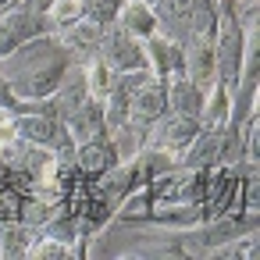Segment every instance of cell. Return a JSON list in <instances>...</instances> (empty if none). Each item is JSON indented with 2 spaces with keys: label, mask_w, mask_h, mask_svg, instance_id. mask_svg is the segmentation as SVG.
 I'll return each mask as SVG.
<instances>
[{
  "label": "cell",
  "mask_w": 260,
  "mask_h": 260,
  "mask_svg": "<svg viewBox=\"0 0 260 260\" xmlns=\"http://www.w3.org/2000/svg\"><path fill=\"white\" fill-rule=\"evenodd\" d=\"M72 61L75 54L57 40V32H43L0 57V75L11 82L18 100H47L57 93Z\"/></svg>",
  "instance_id": "1"
},
{
  "label": "cell",
  "mask_w": 260,
  "mask_h": 260,
  "mask_svg": "<svg viewBox=\"0 0 260 260\" xmlns=\"http://www.w3.org/2000/svg\"><path fill=\"white\" fill-rule=\"evenodd\" d=\"M54 0H22V4L8 8V11H0V57L18 50L22 43L43 36V32H54L50 29V11Z\"/></svg>",
  "instance_id": "2"
},
{
  "label": "cell",
  "mask_w": 260,
  "mask_h": 260,
  "mask_svg": "<svg viewBox=\"0 0 260 260\" xmlns=\"http://www.w3.org/2000/svg\"><path fill=\"white\" fill-rule=\"evenodd\" d=\"M200 128H203L200 118H189V114H175V111H168V114H160V118L146 128V136H143V150H150V153H168V157H182V150L196 139Z\"/></svg>",
  "instance_id": "3"
},
{
  "label": "cell",
  "mask_w": 260,
  "mask_h": 260,
  "mask_svg": "<svg viewBox=\"0 0 260 260\" xmlns=\"http://www.w3.org/2000/svg\"><path fill=\"white\" fill-rule=\"evenodd\" d=\"M96 57H100L111 72H139V68H146L143 40L128 36L118 22L104 25V32H100V47H96ZM146 72H150V68H146Z\"/></svg>",
  "instance_id": "4"
},
{
  "label": "cell",
  "mask_w": 260,
  "mask_h": 260,
  "mask_svg": "<svg viewBox=\"0 0 260 260\" xmlns=\"http://www.w3.org/2000/svg\"><path fill=\"white\" fill-rule=\"evenodd\" d=\"M160 114H168V86H164V79L150 75V79H146V82L132 93V104H128V121H125V125L146 136V128H150Z\"/></svg>",
  "instance_id": "5"
},
{
  "label": "cell",
  "mask_w": 260,
  "mask_h": 260,
  "mask_svg": "<svg viewBox=\"0 0 260 260\" xmlns=\"http://www.w3.org/2000/svg\"><path fill=\"white\" fill-rule=\"evenodd\" d=\"M182 75L189 82H196L200 89H207L217 72H214V40L207 36H185L182 40Z\"/></svg>",
  "instance_id": "6"
},
{
  "label": "cell",
  "mask_w": 260,
  "mask_h": 260,
  "mask_svg": "<svg viewBox=\"0 0 260 260\" xmlns=\"http://www.w3.org/2000/svg\"><path fill=\"white\" fill-rule=\"evenodd\" d=\"M64 132H68V139L75 143V146H82V143H89V139H100V136H107V121H104V104L100 100H86L79 111H72L64 121Z\"/></svg>",
  "instance_id": "7"
},
{
  "label": "cell",
  "mask_w": 260,
  "mask_h": 260,
  "mask_svg": "<svg viewBox=\"0 0 260 260\" xmlns=\"http://www.w3.org/2000/svg\"><path fill=\"white\" fill-rule=\"evenodd\" d=\"M143 54H146L150 75H157V79H168V75L182 72V43H175V40H168L160 32L143 40Z\"/></svg>",
  "instance_id": "8"
},
{
  "label": "cell",
  "mask_w": 260,
  "mask_h": 260,
  "mask_svg": "<svg viewBox=\"0 0 260 260\" xmlns=\"http://www.w3.org/2000/svg\"><path fill=\"white\" fill-rule=\"evenodd\" d=\"M114 164H121V160H118V150H114L111 136H100V139H89V143L75 146V168L89 178H100Z\"/></svg>",
  "instance_id": "9"
},
{
  "label": "cell",
  "mask_w": 260,
  "mask_h": 260,
  "mask_svg": "<svg viewBox=\"0 0 260 260\" xmlns=\"http://www.w3.org/2000/svg\"><path fill=\"white\" fill-rule=\"evenodd\" d=\"M164 86H168V111H175V114H189V118H200L203 89H200L196 82H189L182 72H175V75L164 79Z\"/></svg>",
  "instance_id": "10"
},
{
  "label": "cell",
  "mask_w": 260,
  "mask_h": 260,
  "mask_svg": "<svg viewBox=\"0 0 260 260\" xmlns=\"http://www.w3.org/2000/svg\"><path fill=\"white\" fill-rule=\"evenodd\" d=\"M100 32H104V25H96L93 18H79V22L57 29V40H61L75 57H93L96 47H100Z\"/></svg>",
  "instance_id": "11"
},
{
  "label": "cell",
  "mask_w": 260,
  "mask_h": 260,
  "mask_svg": "<svg viewBox=\"0 0 260 260\" xmlns=\"http://www.w3.org/2000/svg\"><path fill=\"white\" fill-rule=\"evenodd\" d=\"M228 114H232V89L214 79L207 89H203V107H200V125L203 128H224L228 125Z\"/></svg>",
  "instance_id": "12"
},
{
  "label": "cell",
  "mask_w": 260,
  "mask_h": 260,
  "mask_svg": "<svg viewBox=\"0 0 260 260\" xmlns=\"http://www.w3.org/2000/svg\"><path fill=\"white\" fill-rule=\"evenodd\" d=\"M86 100H93L89 96V86H86V75H82V68H68V75L61 79V86H57V93H54V107H57V118L64 121L72 111H79Z\"/></svg>",
  "instance_id": "13"
},
{
  "label": "cell",
  "mask_w": 260,
  "mask_h": 260,
  "mask_svg": "<svg viewBox=\"0 0 260 260\" xmlns=\"http://www.w3.org/2000/svg\"><path fill=\"white\" fill-rule=\"evenodd\" d=\"M221 153V128H200L196 139L182 150L178 164L182 168H214Z\"/></svg>",
  "instance_id": "14"
},
{
  "label": "cell",
  "mask_w": 260,
  "mask_h": 260,
  "mask_svg": "<svg viewBox=\"0 0 260 260\" xmlns=\"http://www.w3.org/2000/svg\"><path fill=\"white\" fill-rule=\"evenodd\" d=\"M114 22H118L128 36H136V40H146V36L157 32V11L146 4V0H125Z\"/></svg>",
  "instance_id": "15"
},
{
  "label": "cell",
  "mask_w": 260,
  "mask_h": 260,
  "mask_svg": "<svg viewBox=\"0 0 260 260\" xmlns=\"http://www.w3.org/2000/svg\"><path fill=\"white\" fill-rule=\"evenodd\" d=\"M36 228H29L25 221H0V256H25L29 242H32Z\"/></svg>",
  "instance_id": "16"
},
{
  "label": "cell",
  "mask_w": 260,
  "mask_h": 260,
  "mask_svg": "<svg viewBox=\"0 0 260 260\" xmlns=\"http://www.w3.org/2000/svg\"><path fill=\"white\" fill-rule=\"evenodd\" d=\"M25 256H40V260H72V256H82V242H61V239H50V235H32Z\"/></svg>",
  "instance_id": "17"
},
{
  "label": "cell",
  "mask_w": 260,
  "mask_h": 260,
  "mask_svg": "<svg viewBox=\"0 0 260 260\" xmlns=\"http://www.w3.org/2000/svg\"><path fill=\"white\" fill-rule=\"evenodd\" d=\"M217 11H221V0H192V8H189V36L214 40Z\"/></svg>",
  "instance_id": "18"
},
{
  "label": "cell",
  "mask_w": 260,
  "mask_h": 260,
  "mask_svg": "<svg viewBox=\"0 0 260 260\" xmlns=\"http://www.w3.org/2000/svg\"><path fill=\"white\" fill-rule=\"evenodd\" d=\"M82 75H86V86H89V96L93 100H104L107 96V89H111V82H114V72L93 54V57H86V64H82Z\"/></svg>",
  "instance_id": "19"
},
{
  "label": "cell",
  "mask_w": 260,
  "mask_h": 260,
  "mask_svg": "<svg viewBox=\"0 0 260 260\" xmlns=\"http://www.w3.org/2000/svg\"><path fill=\"white\" fill-rule=\"evenodd\" d=\"M47 18H50V29L57 32V29H64V25L86 18V0H54L50 11H47Z\"/></svg>",
  "instance_id": "20"
},
{
  "label": "cell",
  "mask_w": 260,
  "mask_h": 260,
  "mask_svg": "<svg viewBox=\"0 0 260 260\" xmlns=\"http://www.w3.org/2000/svg\"><path fill=\"white\" fill-rule=\"evenodd\" d=\"M125 0H86V18H93L96 25H111L118 18Z\"/></svg>",
  "instance_id": "21"
},
{
  "label": "cell",
  "mask_w": 260,
  "mask_h": 260,
  "mask_svg": "<svg viewBox=\"0 0 260 260\" xmlns=\"http://www.w3.org/2000/svg\"><path fill=\"white\" fill-rule=\"evenodd\" d=\"M11 143H18V132H15V111L0 107V150L11 146Z\"/></svg>",
  "instance_id": "22"
},
{
  "label": "cell",
  "mask_w": 260,
  "mask_h": 260,
  "mask_svg": "<svg viewBox=\"0 0 260 260\" xmlns=\"http://www.w3.org/2000/svg\"><path fill=\"white\" fill-rule=\"evenodd\" d=\"M15 4H22V0H0V11H8V8H15Z\"/></svg>",
  "instance_id": "23"
},
{
  "label": "cell",
  "mask_w": 260,
  "mask_h": 260,
  "mask_svg": "<svg viewBox=\"0 0 260 260\" xmlns=\"http://www.w3.org/2000/svg\"><path fill=\"white\" fill-rule=\"evenodd\" d=\"M146 4H150V8H157V4H160V0H146Z\"/></svg>",
  "instance_id": "24"
}]
</instances>
